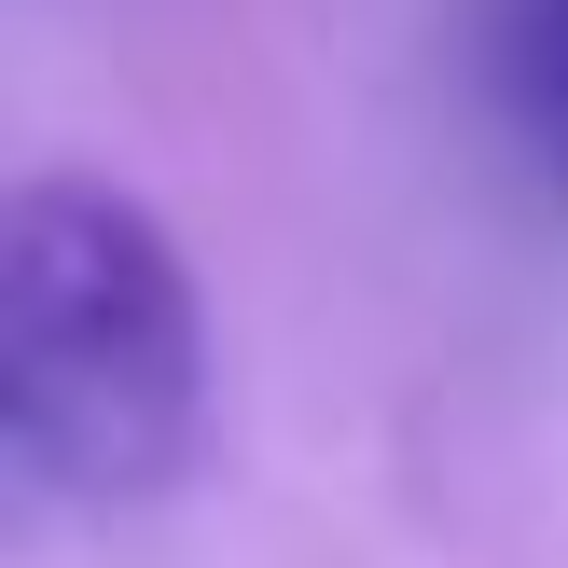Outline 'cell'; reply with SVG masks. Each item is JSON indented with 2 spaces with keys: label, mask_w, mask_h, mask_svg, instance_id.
<instances>
[{
  "label": "cell",
  "mask_w": 568,
  "mask_h": 568,
  "mask_svg": "<svg viewBox=\"0 0 568 568\" xmlns=\"http://www.w3.org/2000/svg\"><path fill=\"white\" fill-rule=\"evenodd\" d=\"M209 444V305L125 181L28 166L0 209V458L70 514H139Z\"/></svg>",
  "instance_id": "obj_1"
},
{
  "label": "cell",
  "mask_w": 568,
  "mask_h": 568,
  "mask_svg": "<svg viewBox=\"0 0 568 568\" xmlns=\"http://www.w3.org/2000/svg\"><path fill=\"white\" fill-rule=\"evenodd\" d=\"M486 98L568 181V0H486Z\"/></svg>",
  "instance_id": "obj_2"
}]
</instances>
